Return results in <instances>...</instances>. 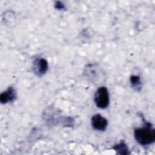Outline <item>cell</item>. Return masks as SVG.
Wrapping results in <instances>:
<instances>
[{
  "mask_svg": "<svg viewBox=\"0 0 155 155\" xmlns=\"http://www.w3.org/2000/svg\"><path fill=\"white\" fill-rule=\"evenodd\" d=\"M151 125L150 123L146 122L143 127L134 130V138L140 145L143 146L148 145L154 142L155 130Z\"/></svg>",
  "mask_w": 155,
  "mask_h": 155,
  "instance_id": "obj_1",
  "label": "cell"
},
{
  "mask_svg": "<svg viewBox=\"0 0 155 155\" xmlns=\"http://www.w3.org/2000/svg\"><path fill=\"white\" fill-rule=\"evenodd\" d=\"M84 74L93 83H101L105 78L102 70L96 64H88L84 69Z\"/></svg>",
  "mask_w": 155,
  "mask_h": 155,
  "instance_id": "obj_2",
  "label": "cell"
},
{
  "mask_svg": "<svg viewBox=\"0 0 155 155\" xmlns=\"http://www.w3.org/2000/svg\"><path fill=\"white\" fill-rule=\"evenodd\" d=\"M94 100L97 107L102 109L107 108L110 102L109 94L107 88L105 87L99 88L94 94Z\"/></svg>",
  "mask_w": 155,
  "mask_h": 155,
  "instance_id": "obj_3",
  "label": "cell"
},
{
  "mask_svg": "<svg viewBox=\"0 0 155 155\" xmlns=\"http://www.w3.org/2000/svg\"><path fill=\"white\" fill-rule=\"evenodd\" d=\"M33 69L34 73L36 75L41 76L44 74L48 70V62L44 58H36L33 61Z\"/></svg>",
  "mask_w": 155,
  "mask_h": 155,
  "instance_id": "obj_4",
  "label": "cell"
},
{
  "mask_svg": "<svg viewBox=\"0 0 155 155\" xmlns=\"http://www.w3.org/2000/svg\"><path fill=\"white\" fill-rule=\"evenodd\" d=\"M44 118L48 124L55 125L56 122H61L59 119V112L54 108L49 107L45 111L44 114Z\"/></svg>",
  "mask_w": 155,
  "mask_h": 155,
  "instance_id": "obj_5",
  "label": "cell"
},
{
  "mask_svg": "<svg viewBox=\"0 0 155 155\" xmlns=\"http://www.w3.org/2000/svg\"><path fill=\"white\" fill-rule=\"evenodd\" d=\"M91 125L94 129L99 131H105L107 128V120L99 114L93 116L91 118Z\"/></svg>",
  "mask_w": 155,
  "mask_h": 155,
  "instance_id": "obj_6",
  "label": "cell"
},
{
  "mask_svg": "<svg viewBox=\"0 0 155 155\" xmlns=\"http://www.w3.org/2000/svg\"><path fill=\"white\" fill-rule=\"evenodd\" d=\"M16 97L15 90L12 87H9L0 95V101L2 104H6L13 101Z\"/></svg>",
  "mask_w": 155,
  "mask_h": 155,
  "instance_id": "obj_7",
  "label": "cell"
},
{
  "mask_svg": "<svg viewBox=\"0 0 155 155\" xmlns=\"http://www.w3.org/2000/svg\"><path fill=\"white\" fill-rule=\"evenodd\" d=\"M113 149L115 150L118 154H128L130 153L128 151V148L124 141L120 142L119 143L115 145Z\"/></svg>",
  "mask_w": 155,
  "mask_h": 155,
  "instance_id": "obj_8",
  "label": "cell"
},
{
  "mask_svg": "<svg viewBox=\"0 0 155 155\" xmlns=\"http://www.w3.org/2000/svg\"><path fill=\"white\" fill-rule=\"evenodd\" d=\"M130 82L132 87L136 91H139L141 89L142 83L140 78L139 76L133 75L130 77Z\"/></svg>",
  "mask_w": 155,
  "mask_h": 155,
  "instance_id": "obj_9",
  "label": "cell"
},
{
  "mask_svg": "<svg viewBox=\"0 0 155 155\" xmlns=\"http://www.w3.org/2000/svg\"><path fill=\"white\" fill-rule=\"evenodd\" d=\"M54 7L58 10H63L65 8V5L60 1H56L55 2Z\"/></svg>",
  "mask_w": 155,
  "mask_h": 155,
  "instance_id": "obj_10",
  "label": "cell"
}]
</instances>
